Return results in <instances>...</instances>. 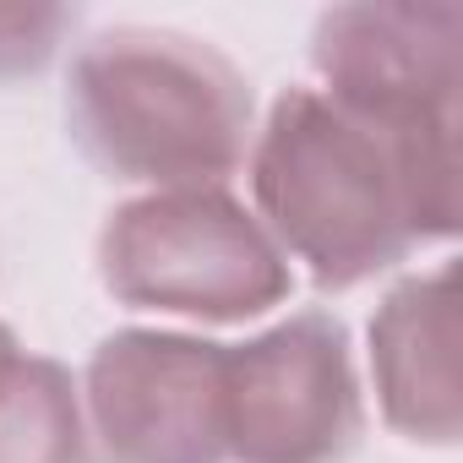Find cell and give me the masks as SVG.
I'll list each match as a JSON object with an SVG mask.
<instances>
[{"label": "cell", "mask_w": 463, "mask_h": 463, "mask_svg": "<svg viewBox=\"0 0 463 463\" xmlns=\"http://www.w3.org/2000/svg\"><path fill=\"white\" fill-rule=\"evenodd\" d=\"M251 213L322 295H349L447 246L463 218L458 137L365 120L317 82L284 88L246 153Z\"/></svg>", "instance_id": "obj_1"}, {"label": "cell", "mask_w": 463, "mask_h": 463, "mask_svg": "<svg viewBox=\"0 0 463 463\" xmlns=\"http://www.w3.org/2000/svg\"><path fill=\"white\" fill-rule=\"evenodd\" d=\"M61 104L71 147L142 191L229 185L257 137L251 77L218 44L153 23L93 28L66 61Z\"/></svg>", "instance_id": "obj_2"}, {"label": "cell", "mask_w": 463, "mask_h": 463, "mask_svg": "<svg viewBox=\"0 0 463 463\" xmlns=\"http://www.w3.org/2000/svg\"><path fill=\"white\" fill-rule=\"evenodd\" d=\"M93 273L115 306L185 327L262 322L295 295L289 257L229 185L115 202L93 241Z\"/></svg>", "instance_id": "obj_3"}, {"label": "cell", "mask_w": 463, "mask_h": 463, "mask_svg": "<svg viewBox=\"0 0 463 463\" xmlns=\"http://www.w3.org/2000/svg\"><path fill=\"white\" fill-rule=\"evenodd\" d=\"M229 463H349L365 441V382L349 327L300 306L223 349Z\"/></svg>", "instance_id": "obj_4"}, {"label": "cell", "mask_w": 463, "mask_h": 463, "mask_svg": "<svg viewBox=\"0 0 463 463\" xmlns=\"http://www.w3.org/2000/svg\"><path fill=\"white\" fill-rule=\"evenodd\" d=\"M223 349L185 327H115L77 392L93 463H229Z\"/></svg>", "instance_id": "obj_5"}, {"label": "cell", "mask_w": 463, "mask_h": 463, "mask_svg": "<svg viewBox=\"0 0 463 463\" xmlns=\"http://www.w3.org/2000/svg\"><path fill=\"white\" fill-rule=\"evenodd\" d=\"M311 71L327 99L392 131L458 137L463 6L452 0H354L311 28Z\"/></svg>", "instance_id": "obj_6"}, {"label": "cell", "mask_w": 463, "mask_h": 463, "mask_svg": "<svg viewBox=\"0 0 463 463\" xmlns=\"http://www.w3.org/2000/svg\"><path fill=\"white\" fill-rule=\"evenodd\" d=\"M365 376L376 414L409 447H458L463 436V349H458V268L430 262L403 273L365 327Z\"/></svg>", "instance_id": "obj_7"}, {"label": "cell", "mask_w": 463, "mask_h": 463, "mask_svg": "<svg viewBox=\"0 0 463 463\" xmlns=\"http://www.w3.org/2000/svg\"><path fill=\"white\" fill-rule=\"evenodd\" d=\"M0 463H93L71 365L28 344L0 354Z\"/></svg>", "instance_id": "obj_8"}, {"label": "cell", "mask_w": 463, "mask_h": 463, "mask_svg": "<svg viewBox=\"0 0 463 463\" xmlns=\"http://www.w3.org/2000/svg\"><path fill=\"white\" fill-rule=\"evenodd\" d=\"M77 12L71 6H0V82H28L39 77L66 39L77 33Z\"/></svg>", "instance_id": "obj_9"}, {"label": "cell", "mask_w": 463, "mask_h": 463, "mask_svg": "<svg viewBox=\"0 0 463 463\" xmlns=\"http://www.w3.org/2000/svg\"><path fill=\"white\" fill-rule=\"evenodd\" d=\"M17 344H23V338H17V333H12V327H6V322H0V354H12V349H17Z\"/></svg>", "instance_id": "obj_10"}]
</instances>
